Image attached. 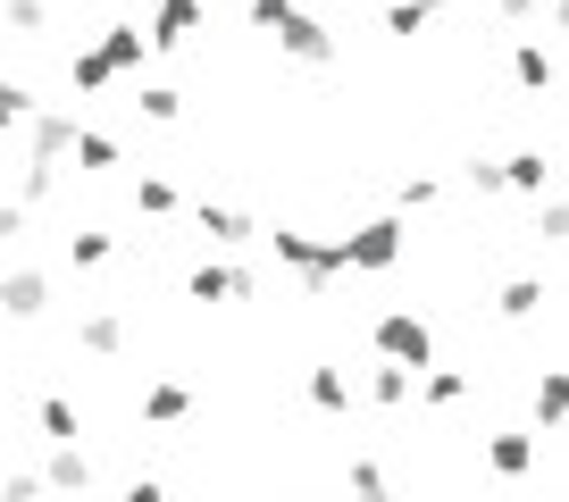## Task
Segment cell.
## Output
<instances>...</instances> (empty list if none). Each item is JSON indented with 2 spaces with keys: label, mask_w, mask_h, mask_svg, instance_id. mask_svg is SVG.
I'll use <instances>...</instances> for the list:
<instances>
[{
  "label": "cell",
  "mask_w": 569,
  "mask_h": 502,
  "mask_svg": "<svg viewBox=\"0 0 569 502\" xmlns=\"http://www.w3.org/2000/svg\"><path fill=\"white\" fill-rule=\"evenodd\" d=\"M268 251H277L284 269H293V285H302V302H327V293L343 285V234H302V227H268Z\"/></svg>",
  "instance_id": "obj_1"
},
{
  "label": "cell",
  "mask_w": 569,
  "mask_h": 502,
  "mask_svg": "<svg viewBox=\"0 0 569 502\" xmlns=\"http://www.w3.org/2000/svg\"><path fill=\"white\" fill-rule=\"evenodd\" d=\"M402 251H410V218H360L352 234H343V269L352 277H393L402 269Z\"/></svg>",
  "instance_id": "obj_2"
},
{
  "label": "cell",
  "mask_w": 569,
  "mask_h": 502,
  "mask_svg": "<svg viewBox=\"0 0 569 502\" xmlns=\"http://www.w3.org/2000/svg\"><path fill=\"white\" fill-rule=\"evenodd\" d=\"M369 343H377V360L386 369H436V327L419 319V310H377V327H369Z\"/></svg>",
  "instance_id": "obj_3"
},
{
  "label": "cell",
  "mask_w": 569,
  "mask_h": 502,
  "mask_svg": "<svg viewBox=\"0 0 569 502\" xmlns=\"http://www.w3.org/2000/svg\"><path fill=\"white\" fill-rule=\"evenodd\" d=\"M277 59H293V68H336V59H343V42H336V26H327V18L293 9V18L277 26Z\"/></svg>",
  "instance_id": "obj_4"
},
{
  "label": "cell",
  "mask_w": 569,
  "mask_h": 502,
  "mask_svg": "<svg viewBox=\"0 0 569 502\" xmlns=\"http://www.w3.org/2000/svg\"><path fill=\"white\" fill-rule=\"evenodd\" d=\"M201 26H210V0H160L151 26H142V42H151V51H193Z\"/></svg>",
  "instance_id": "obj_5"
},
{
  "label": "cell",
  "mask_w": 569,
  "mask_h": 502,
  "mask_svg": "<svg viewBox=\"0 0 569 502\" xmlns=\"http://www.w3.org/2000/svg\"><path fill=\"white\" fill-rule=\"evenodd\" d=\"M251 293H260V277L251 269H227V260H201L193 277H184V302H251Z\"/></svg>",
  "instance_id": "obj_6"
},
{
  "label": "cell",
  "mask_w": 569,
  "mask_h": 502,
  "mask_svg": "<svg viewBox=\"0 0 569 502\" xmlns=\"http://www.w3.org/2000/svg\"><path fill=\"white\" fill-rule=\"evenodd\" d=\"M193 234H201L210 251H234V243H251V234H260V218L234 210V201H193Z\"/></svg>",
  "instance_id": "obj_7"
},
{
  "label": "cell",
  "mask_w": 569,
  "mask_h": 502,
  "mask_svg": "<svg viewBox=\"0 0 569 502\" xmlns=\"http://www.w3.org/2000/svg\"><path fill=\"white\" fill-rule=\"evenodd\" d=\"M536 452H545V435H536V428H495V435H486V469H495L502 485H519V478H528V469H536Z\"/></svg>",
  "instance_id": "obj_8"
},
{
  "label": "cell",
  "mask_w": 569,
  "mask_h": 502,
  "mask_svg": "<svg viewBox=\"0 0 569 502\" xmlns=\"http://www.w3.org/2000/svg\"><path fill=\"white\" fill-rule=\"evenodd\" d=\"M68 143H76V109H34V118H26V160L59 168Z\"/></svg>",
  "instance_id": "obj_9"
},
{
  "label": "cell",
  "mask_w": 569,
  "mask_h": 502,
  "mask_svg": "<svg viewBox=\"0 0 569 502\" xmlns=\"http://www.w3.org/2000/svg\"><path fill=\"white\" fill-rule=\"evenodd\" d=\"M0 310H9L18 327H34L42 310H51V277H42V269H9V277H0Z\"/></svg>",
  "instance_id": "obj_10"
},
{
  "label": "cell",
  "mask_w": 569,
  "mask_h": 502,
  "mask_svg": "<svg viewBox=\"0 0 569 502\" xmlns=\"http://www.w3.org/2000/svg\"><path fill=\"white\" fill-rule=\"evenodd\" d=\"M545 177H552L545 143H519L511 160H502V193H511V201H545Z\"/></svg>",
  "instance_id": "obj_11"
},
{
  "label": "cell",
  "mask_w": 569,
  "mask_h": 502,
  "mask_svg": "<svg viewBox=\"0 0 569 502\" xmlns=\"http://www.w3.org/2000/svg\"><path fill=\"white\" fill-rule=\"evenodd\" d=\"M511 84L519 92H552V84H561V59H552L536 34H511Z\"/></svg>",
  "instance_id": "obj_12"
},
{
  "label": "cell",
  "mask_w": 569,
  "mask_h": 502,
  "mask_svg": "<svg viewBox=\"0 0 569 502\" xmlns=\"http://www.w3.org/2000/svg\"><path fill=\"white\" fill-rule=\"evenodd\" d=\"M76 343H84L92 360H118L126 343H134V327H126V310H84V319H76Z\"/></svg>",
  "instance_id": "obj_13"
},
{
  "label": "cell",
  "mask_w": 569,
  "mask_h": 502,
  "mask_svg": "<svg viewBox=\"0 0 569 502\" xmlns=\"http://www.w3.org/2000/svg\"><path fill=\"white\" fill-rule=\"evenodd\" d=\"M528 419H536V435L569 428V369H545V376L528 385Z\"/></svg>",
  "instance_id": "obj_14"
},
{
  "label": "cell",
  "mask_w": 569,
  "mask_h": 502,
  "mask_svg": "<svg viewBox=\"0 0 569 502\" xmlns=\"http://www.w3.org/2000/svg\"><path fill=\"white\" fill-rule=\"evenodd\" d=\"M142 419H151V428H184V419H193V385L151 376V385H142Z\"/></svg>",
  "instance_id": "obj_15"
},
{
  "label": "cell",
  "mask_w": 569,
  "mask_h": 502,
  "mask_svg": "<svg viewBox=\"0 0 569 502\" xmlns=\"http://www.w3.org/2000/svg\"><path fill=\"white\" fill-rule=\"evenodd\" d=\"M92 51H101V68H109V76H142L151 42H142V26H101V42H92Z\"/></svg>",
  "instance_id": "obj_16"
},
{
  "label": "cell",
  "mask_w": 569,
  "mask_h": 502,
  "mask_svg": "<svg viewBox=\"0 0 569 502\" xmlns=\"http://www.w3.org/2000/svg\"><path fill=\"white\" fill-rule=\"evenodd\" d=\"M34 478H42V494H84V485H92V461H84V444H51V461H42Z\"/></svg>",
  "instance_id": "obj_17"
},
{
  "label": "cell",
  "mask_w": 569,
  "mask_h": 502,
  "mask_svg": "<svg viewBox=\"0 0 569 502\" xmlns=\"http://www.w3.org/2000/svg\"><path fill=\"white\" fill-rule=\"evenodd\" d=\"M302 394H310V411H319V419H352V376H343V369H310Z\"/></svg>",
  "instance_id": "obj_18"
},
{
  "label": "cell",
  "mask_w": 569,
  "mask_h": 502,
  "mask_svg": "<svg viewBox=\"0 0 569 502\" xmlns=\"http://www.w3.org/2000/svg\"><path fill=\"white\" fill-rule=\"evenodd\" d=\"M68 160L84 168V177H101V168H126V143H118V134H101V126H76Z\"/></svg>",
  "instance_id": "obj_19"
},
{
  "label": "cell",
  "mask_w": 569,
  "mask_h": 502,
  "mask_svg": "<svg viewBox=\"0 0 569 502\" xmlns=\"http://www.w3.org/2000/svg\"><path fill=\"white\" fill-rule=\"evenodd\" d=\"M545 302H552V293H545V277H511V285L495 293V319H502V327H528Z\"/></svg>",
  "instance_id": "obj_20"
},
{
  "label": "cell",
  "mask_w": 569,
  "mask_h": 502,
  "mask_svg": "<svg viewBox=\"0 0 569 502\" xmlns=\"http://www.w3.org/2000/svg\"><path fill=\"white\" fill-rule=\"evenodd\" d=\"M343 494H352V502H393L386 461H377V452H352V461H343Z\"/></svg>",
  "instance_id": "obj_21"
},
{
  "label": "cell",
  "mask_w": 569,
  "mask_h": 502,
  "mask_svg": "<svg viewBox=\"0 0 569 502\" xmlns=\"http://www.w3.org/2000/svg\"><path fill=\"white\" fill-rule=\"evenodd\" d=\"M419 402H427V411H461V402H469V369H445V360L419 369Z\"/></svg>",
  "instance_id": "obj_22"
},
{
  "label": "cell",
  "mask_w": 569,
  "mask_h": 502,
  "mask_svg": "<svg viewBox=\"0 0 569 502\" xmlns=\"http://www.w3.org/2000/svg\"><path fill=\"white\" fill-rule=\"evenodd\" d=\"M34 428L51 435V444H76V435H84V411H76L68 394H42V402H34Z\"/></svg>",
  "instance_id": "obj_23"
},
{
  "label": "cell",
  "mask_w": 569,
  "mask_h": 502,
  "mask_svg": "<svg viewBox=\"0 0 569 502\" xmlns=\"http://www.w3.org/2000/svg\"><path fill=\"white\" fill-rule=\"evenodd\" d=\"M410 394H419V376H410V369H386V360L369 369V402H377V411H410Z\"/></svg>",
  "instance_id": "obj_24"
},
{
  "label": "cell",
  "mask_w": 569,
  "mask_h": 502,
  "mask_svg": "<svg viewBox=\"0 0 569 502\" xmlns=\"http://www.w3.org/2000/svg\"><path fill=\"white\" fill-rule=\"evenodd\" d=\"M134 210H142V218H177V210H184L177 177H134Z\"/></svg>",
  "instance_id": "obj_25"
},
{
  "label": "cell",
  "mask_w": 569,
  "mask_h": 502,
  "mask_svg": "<svg viewBox=\"0 0 569 502\" xmlns=\"http://www.w3.org/2000/svg\"><path fill=\"white\" fill-rule=\"evenodd\" d=\"M68 260H76V269H109V260H118V234L76 227V234H68Z\"/></svg>",
  "instance_id": "obj_26"
},
{
  "label": "cell",
  "mask_w": 569,
  "mask_h": 502,
  "mask_svg": "<svg viewBox=\"0 0 569 502\" xmlns=\"http://www.w3.org/2000/svg\"><path fill=\"white\" fill-rule=\"evenodd\" d=\"M34 109H42V101H34V84H18V76H0V134H18V126L34 118Z\"/></svg>",
  "instance_id": "obj_27"
},
{
  "label": "cell",
  "mask_w": 569,
  "mask_h": 502,
  "mask_svg": "<svg viewBox=\"0 0 569 502\" xmlns=\"http://www.w3.org/2000/svg\"><path fill=\"white\" fill-rule=\"evenodd\" d=\"M59 193V168H42V160H26L18 168V210H42V201Z\"/></svg>",
  "instance_id": "obj_28"
},
{
  "label": "cell",
  "mask_w": 569,
  "mask_h": 502,
  "mask_svg": "<svg viewBox=\"0 0 569 502\" xmlns=\"http://www.w3.org/2000/svg\"><path fill=\"white\" fill-rule=\"evenodd\" d=\"M436 201H445V184H436V177H402V184H393V218H410V210H436Z\"/></svg>",
  "instance_id": "obj_29"
},
{
  "label": "cell",
  "mask_w": 569,
  "mask_h": 502,
  "mask_svg": "<svg viewBox=\"0 0 569 502\" xmlns=\"http://www.w3.org/2000/svg\"><path fill=\"white\" fill-rule=\"evenodd\" d=\"M134 109H142L151 126H177V118H184V92H177V84H142V101H134Z\"/></svg>",
  "instance_id": "obj_30"
},
{
  "label": "cell",
  "mask_w": 569,
  "mask_h": 502,
  "mask_svg": "<svg viewBox=\"0 0 569 502\" xmlns=\"http://www.w3.org/2000/svg\"><path fill=\"white\" fill-rule=\"evenodd\" d=\"M68 84H76V92H109V84H118V76H109V68H101V51H92V42H84V51L68 59Z\"/></svg>",
  "instance_id": "obj_31"
},
{
  "label": "cell",
  "mask_w": 569,
  "mask_h": 502,
  "mask_svg": "<svg viewBox=\"0 0 569 502\" xmlns=\"http://www.w3.org/2000/svg\"><path fill=\"white\" fill-rule=\"evenodd\" d=\"M377 26H386L393 42H410V34H427V9H419V0H386V18H377Z\"/></svg>",
  "instance_id": "obj_32"
},
{
  "label": "cell",
  "mask_w": 569,
  "mask_h": 502,
  "mask_svg": "<svg viewBox=\"0 0 569 502\" xmlns=\"http://www.w3.org/2000/svg\"><path fill=\"white\" fill-rule=\"evenodd\" d=\"M536 243H569V201H536Z\"/></svg>",
  "instance_id": "obj_33"
},
{
  "label": "cell",
  "mask_w": 569,
  "mask_h": 502,
  "mask_svg": "<svg viewBox=\"0 0 569 502\" xmlns=\"http://www.w3.org/2000/svg\"><path fill=\"white\" fill-rule=\"evenodd\" d=\"M302 0H243V18H251V34H277L284 18H293Z\"/></svg>",
  "instance_id": "obj_34"
},
{
  "label": "cell",
  "mask_w": 569,
  "mask_h": 502,
  "mask_svg": "<svg viewBox=\"0 0 569 502\" xmlns=\"http://www.w3.org/2000/svg\"><path fill=\"white\" fill-rule=\"evenodd\" d=\"M0 9H9L18 34H42V26H51V0H0Z\"/></svg>",
  "instance_id": "obj_35"
},
{
  "label": "cell",
  "mask_w": 569,
  "mask_h": 502,
  "mask_svg": "<svg viewBox=\"0 0 569 502\" xmlns=\"http://www.w3.org/2000/svg\"><path fill=\"white\" fill-rule=\"evenodd\" d=\"M461 184L469 193H502V160H461Z\"/></svg>",
  "instance_id": "obj_36"
},
{
  "label": "cell",
  "mask_w": 569,
  "mask_h": 502,
  "mask_svg": "<svg viewBox=\"0 0 569 502\" xmlns=\"http://www.w3.org/2000/svg\"><path fill=\"white\" fill-rule=\"evenodd\" d=\"M0 502H42V478H34V469H18V478H0Z\"/></svg>",
  "instance_id": "obj_37"
},
{
  "label": "cell",
  "mask_w": 569,
  "mask_h": 502,
  "mask_svg": "<svg viewBox=\"0 0 569 502\" xmlns=\"http://www.w3.org/2000/svg\"><path fill=\"white\" fill-rule=\"evenodd\" d=\"M118 502H168V485H160V478H126Z\"/></svg>",
  "instance_id": "obj_38"
},
{
  "label": "cell",
  "mask_w": 569,
  "mask_h": 502,
  "mask_svg": "<svg viewBox=\"0 0 569 502\" xmlns=\"http://www.w3.org/2000/svg\"><path fill=\"white\" fill-rule=\"evenodd\" d=\"M34 227V210H18V201H0V243H9V234H26Z\"/></svg>",
  "instance_id": "obj_39"
},
{
  "label": "cell",
  "mask_w": 569,
  "mask_h": 502,
  "mask_svg": "<svg viewBox=\"0 0 569 502\" xmlns=\"http://www.w3.org/2000/svg\"><path fill=\"white\" fill-rule=\"evenodd\" d=\"M495 18H502V26H528V18H536V0H495Z\"/></svg>",
  "instance_id": "obj_40"
},
{
  "label": "cell",
  "mask_w": 569,
  "mask_h": 502,
  "mask_svg": "<svg viewBox=\"0 0 569 502\" xmlns=\"http://www.w3.org/2000/svg\"><path fill=\"white\" fill-rule=\"evenodd\" d=\"M545 18H552V34H569V0H545Z\"/></svg>",
  "instance_id": "obj_41"
},
{
  "label": "cell",
  "mask_w": 569,
  "mask_h": 502,
  "mask_svg": "<svg viewBox=\"0 0 569 502\" xmlns=\"http://www.w3.org/2000/svg\"><path fill=\"white\" fill-rule=\"evenodd\" d=\"M419 9H427V18H436V9H461V0H419Z\"/></svg>",
  "instance_id": "obj_42"
},
{
  "label": "cell",
  "mask_w": 569,
  "mask_h": 502,
  "mask_svg": "<svg viewBox=\"0 0 569 502\" xmlns=\"http://www.w3.org/2000/svg\"><path fill=\"white\" fill-rule=\"evenodd\" d=\"M0 160H9V134H0Z\"/></svg>",
  "instance_id": "obj_43"
},
{
  "label": "cell",
  "mask_w": 569,
  "mask_h": 502,
  "mask_svg": "<svg viewBox=\"0 0 569 502\" xmlns=\"http://www.w3.org/2000/svg\"><path fill=\"white\" fill-rule=\"evenodd\" d=\"M151 9H160V0H151Z\"/></svg>",
  "instance_id": "obj_44"
}]
</instances>
